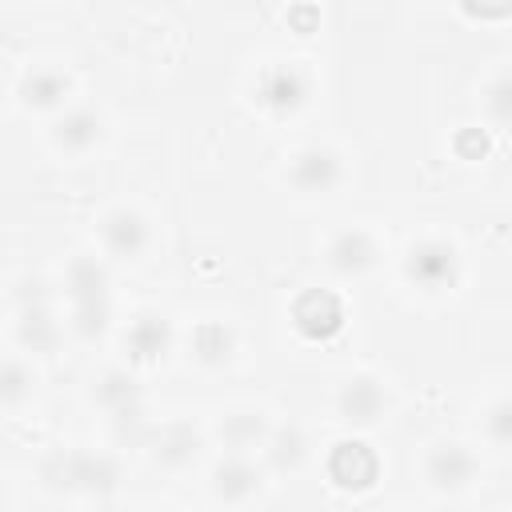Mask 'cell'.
Instances as JSON below:
<instances>
[{
	"mask_svg": "<svg viewBox=\"0 0 512 512\" xmlns=\"http://www.w3.org/2000/svg\"><path fill=\"white\" fill-rule=\"evenodd\" d=\"M36 392V372L20 356H0V408H20Z\"/></svg>",
	"mask_w": 512,
	"mask_h": 512,
	"instance_id": "22",
	"label": "cell"
},
{
	"mask_svg": "<svg viewBox=\"0 0 512 512\" xmlns=\"http://www.w3.org/2000/svg\"><path fill=\"white\" fill-rule=\"evenodd\" d=\"M60 336L64 332H60V320H56L48 296H44V284L40 280L24 284L20 312H16V340H20V348L32 352V356H52L60 348Z\"/></svg>",
	"mask_w": 512,
	"mask_h": 512,
	"instance_id": "5",
	"label": "cell"
},
{
	"mask_svg": "<svg viewBox=\"0 0 512 512\" xmlns=\"http://www.w3.org/2000/svg\"><path fill=\"white\" fill-rule=\"evenodd\" d=\"M272 424L264 416V408H232L220 416L216 424V440L224 444V452H248V448H260L268 440Z\"/></svg>",
	"mask_w": 512,
	"mask_h": 512,
	"instance_id": "18",
	"label": "cell"
},
{
	"mask_svg": "<svg viewBox=\"0 0 512 512\" xmlns=\"http://www.w3.org/2000/svg\"><path fill=\"white\" fill-rule=\"evenodd\" d=\"M40 476L52 492H84L104 500L120 488V460L108 452H52Z\"/></svg>",
	"mask_w": 512,
	"mask_h": 512,
	"instance_id": "3",
	"label": "cell"
},
{
	"mask_svg": "<svg viewBox=\"0 0 512 512\" xmlns=\"http://www.w3.org/2000/svg\"><path fill=\"white\" fill-rule=\"evenodd\" d=\"M288 28H292L296 36H312V32L320 28V8L308 4V0H304V4H292V8H288Z\"/></svg>",
	"mask_w": 512,
	"mask_h": 512,
	"instance_id": "27",
	"label": "cell"
},
{
	"mask_svg": "<svg viewBox=\"0 0 512 512\" xmlns=\"http://www.w3.org/2000/svg\"><path fill=\"white\" fill-rule=\"evenodd\" d=\"M172 348V320L164 312H140L124 328V352L132 364H156Z\"/></svg>",
	"mask_w": 512,
	"mask_h": 512,
	"instance_id": "15",
	"label": "cell"
},
{
	"mask_svg": "<svg viewBox=\"0 0 512 512\" xmlns=\"http://www.w3.org/2000/svg\"><path fill=\"white\" fill-rule=\"evenodd\" d=\"M336 412L352 428H372L388 412V392L376 376H348L336 392Z\"/></svg>",
	"mask_w": 512,
	"mask_h": 512,
	"instance_id": "12",
	"label": "cell"
},
{
	"mask_svg": "<svg viewBox=\"0 0 512 512\" xmlns=\"http://www.w3.org/2000/svg\"><path fill=\"white\" fill-rule=\"evenodd\" d=\"M256 104L268 108L272 116H292L308 104L312 96V76L300 64H268L256 76Z\"/></svg>",
	"mask_w": 512,
	"mask_h": 512,
	"instance_id": "6",
	"label": "cell"
},
{
	"mask_svg": "<svg viewBox=\"0 0 512 512\" xmlns=\"http://www.w3.org/2000/svg\"><path fill=\"white\" fill-rule=\"evenodd\" d=\"M376 256H380V248H376V236L368 228H344V232H336L328 240V252H324V260H328V268L336 276H364L376 264Z\"/></svg>",
	"mask_w": 512,
	"mask_h": 512,
	"instance_id": "16",
	"label": "cell"
},
{
	"mask_svg": "<svg viewBox=\"0 0 512 512\" xmlns=\"http://www.w3.org/2000/svg\"><path fill=\"white\" fill-rule=\"evenodd\" d=\"M456 4L472 20H508L512 12V0H456Z\"/></svg>",
	"mask_w": 512,
	"mask_h": 512,
	"instance_id": "26",
	"label": "cell"
},
{
	"mask_svg": "<svg viewBox=\"0 0 512 512\" xmlns=\"http://www.w3.org/2000/svg\"><path fill=\"white\" fill-rule=\"evenodd\" d=\"M452 148H456L460 160H484L488 148H492V140H488L484 128H460V132L452 136Z\"/></svg>",
	"mask_w": 512,
	"mask_h": 512,
	"instance_id": "25",
	"label": "cell"
},
{
	"mask_svg": "<svg viewBox=\"0 0 512 512\" xmlns=\"http://www.w3.org/2000/svg\"><path fill=\"white\" fill-rule=\"evenodd\" d=\"M404 276L420 292H448L460 280V252L440 236H424L404 256Z\"/></svg>",
	"mask_w": 512,
	"mask_h": 512,
	"instance_id": "4",
	"label": "cell"
},
{
	"mask_svg": "<svg viewBox=\"0 0 512 512\" xmlns=\"http://www.w3.org/2000/svg\"><path fill=\"white\" fill-rule=\"evenodd\" d=\"M144 448H148L152 464H160L168 472H180V468L196 464V456L204 448V436L188 420H168V424H152Z\"/></svg>",
	"mask_w": 512,
	"mask_h": 512,
	"instance_id": "10",
	"label": "cell"
},
{
	"mask_svg": "<svg viewBox=\"0 0 512 512\" xmlns=\"http://www.w3.org/2000/svg\"><path fill=\"white\" fill-rule=\"evenodd\" d=\"M476 472H480V460L464 444H436L424 460V476L436 492H460L476 480Z\"/></svg>",
	"mask_w": 512,
	"mask_h": 512,
	"instance_id": "13",
	"label": "cell"
},
{
	"mask_svg": "<svg viewBox=\"0 0 512 512\" xmlns=\"http://www.w3.org/2000/svg\"><path fill=\"white\" fill-rule=\"evenodd\" d=\"M0 504H4V488H0Z\"/></svg>",
	"mask_w": 512,
	"mask_h": 512,
	"instance_id": "28",
	"label": "cell"
},
{
	"mask_svg": "<svg viewBox=\"0 0 512 512\" xmlns=\"http://www.w3.org/2000/svg\"><path fill=\"white\" fill-rule=\"evenodd\" d=\"M188 352L200 368H224L236 352V332L220 320H200L192 332H188Z\"/></svg>",
	"mask_w": 512,
	"mask_h": 512,
	"instance_id": "20",
	"label": "cell"
},
{
	"mask_svg": "<svg viewBox=\"0 0 512 512\" xmlns=\"http://www.w3.org/2000/svg\"><path fill=\"white\" fill-rule=\"evenodd\" d=\"M260 448H264L268 468H276V472H296V468L304 464V456H308V436H304V428H300L296 420H288V424L272 428Z\"/></svg>",
	"mask_w": 512,
	"mask_h": 512,
	"instance_id": "21",
	"label": "cell"
},
{
	"mask_svg": "<svg viewBox=\"0 0 512 512\" xmlns=\"http://www.w3.org/2000/svg\"><path fill=\"white\" fill-rule=\"evenodd\" d=\"M68 92H72V80H68L60 68H32V72L20 76V88H16L20 104H24V108H36V112L64 108Z\"/></svg>",
	"mask_w": 512,
	"mask_h": 512,
	"instance_id": "19",
	"label": "cell"
},
{
	"mask_svg": "<svg viewBox=\"0 0 512 512\" xmlns=\"http://www.w3.org/2000/svg\"><path fill=\"white\" fill-rule=\"evenodd\" d=\"M100 240H104V248H108L112 256L136 260V256H144L148 244H152L148 216H144L140 208H132V204H116V208L100 220Z\"/></svg>",
	"mask_w": 512,
	"mask_h": 512,
	"instance_id": "11",
	"label": "cell"
},
{
	"mask_svg": "<svg viewBox=\"0 0 512 512\" xmlns=\"http://www.w3.org/2000/svg\"><path fill=\"white\" fill-rule=\"evenodd\" d=\"M484 432H488V440L492 444H512V404L508 400H496L492 408H488V416H484Z\"/></svg>",
	"mask_w": 512,
	"mask_h": 512,
	"instance_id": "24",
	"label": "cell"
},
{
	"mask_svg": "<svg viewBox=\"0 0 512 512\" xmlns=\"http://www.w3.org/2000/svg\"><path fill=\"white\" fill-rule=\"evenodd\" d=\"M324 468H328V480L340 492H352V496L376 488V480H380V456L364 440H340V444H332Z\"/></svg>",
	"mask_w": 512,
	"mask_h": 512,
	"instance_id": "8",
	"label": "cell"
},
{
	"mask_svg": "<svg viewBox=\"0 0 512 512\" xmlns=\"http://www.w3.org/2000/svg\"><path fill=\"white\" fill-rule=\"evenodd\" d=\"M288 316H292V328H296L304 340L324 344V340H332V336L344 328V300H340L332 288H304V292L292 300Z\"/></svg>",
	"mask_w": 512,
	"mask_h": 512,
	"instance_id": "7",
	"label": "cell"
},
{
	"mask_svg": "<svg viewBox=\"0 0 512 512\" xmlns=\"http://www.w3.org/2000/svg\"><path fill=\"white\" fill-rule=\"evenodd\" d=\"M92 400L108 412V428L120 448H144L152 420H148L144 388L136 384V376L128 368H104L92 380Z\"/></svg>",
	"mask_w": 512,
	"mask_h": 512,
	"instance_id": "1",
	"label": "cell"
},
{
	"mask_svg": "<svg viewBox=\"0 0 512 512\" xmlns=\"http://www.w3.org/2000/svg\"><path fill=\"white\" fill-rule=\"evenodd\" d=\"M64 292L72 304V332L80 340H100L112 324V288L96 256H72L64 268Z\"/></svg>",
	"mask_w": 512,
	"mask_h": 512,
	"instance_id": "2",
	"label": "cell"
},
{
	"mask_svg": "<svg viewBox=\"0 0 512 512\" xmlns=\"http://www.w3.org/2000/svg\"><path fill=\"white\" fill-rule=\"evenodd\" d=\"M284 180H288L296 192H304V196H328V192L344 180V164H340V156H336L332 148L308 144V148H300V152L292 156Z\"/></svg>",
	"mask_w": 512,
	"mask_h": 512,
	"instance_id": "9",
	"label": "cell"
},
{
	"mask_svg": "<svg viewBox=\"0 0 512 512\" xmlns=\"http://www.w3.org/2000/svg\"><path fill=\"white\" fill-rule=\"evenodd\" d=\"M100 136H104V120H100V112L96 108H68L56 124H52V144L60 148V152H68V156H84V152H92L96 144H100Z\"/></svg>",
	"mask_w": 512,
	"mask_h": 512,
	"instance_id": "17",
	"label": "cell"
},
{
	"mask_svg": "<svg viewBox=\"0 0 512 512\" xmlns=\"http://www.w3.org/2000/svg\"><path fill=\"white\" fill-rule=\"evenodd\" d=\"M484 108H488V116L496 124H508L512 120V80L508 76H496L492 80V88L484 92Z\"/></svg>",
	"mask_w": 512,
	"mask_h": 512,
	"instance_id": "23",
	"label": "cell"
},
{
	"mask_svg": "<svg viewBox=\"0 0 512 512\" xmlns=\"http://www.w3.org/2000/svg\"><path fill=\"white\" fill-rule=\"evenodd\" d=\"M208 488H212V496L224 500V504H244V500H252V496L264 488V472H260L244 452H228L224 460L212 464Z\"/></svg>",
	"mask_w": 512,
	"mask_h": 512,
	"instance_id": "14",
	"label": "cell"
}]
</instances>
